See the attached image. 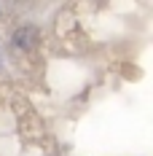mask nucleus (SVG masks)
<instances>
[{
	"mask_svg": "<svg viewBox=\"0 0 153 156\" xmlns=\"http://www.w3.org/2000/svg\"><path fill=\"white\" fill-rule=\"evenodd\" d=\"M35 38H38V32L32 30V27H22V30L14 32V43L19 48H30L32 43H35Z\"/></svg>",
	"mask_w": 153,
	"mask_h": 156,
	"instance_id": "f257e3e1",
	"label": "nucleus"
}]
</instances>
